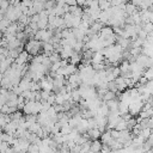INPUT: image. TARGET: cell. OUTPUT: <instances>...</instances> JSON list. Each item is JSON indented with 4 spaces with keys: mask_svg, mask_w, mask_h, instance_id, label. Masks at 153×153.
<instances>
[{
    "mask_svg": "<svg viewBox=\"0 0 153 153\" xmlns=\"http://www.w3.org/2000/svg\"><path fill=\"white\" fill-rule=\"evenodd\" d=\"M112 139H114V137L111 136V131H110V129L103 131L102 135H100V141H102V143H109Z\"/></svg>",
    "mask_w": 153,
    "mask_h": 153,
    "instance_id": "ba28073f",
    "label": "cell"
},
{
    "mask_svg": "<svg viewBox=\"0 0 153 153\" xmlns=\"http://www.w3.org/2000/svg\"><path fill=\"white\" fill-rule=\"evenodd\" d=\"M54 36V31L50 29H41L38 31H36V33L33 35L35 39L42 41V42H50V39Z\"/></svg>",
    "mask_w": 153,
    "mask_h": 153,
    "instance_id": "7a4b0ae2",
    "label": "cell"
},
{
    "mask_svg": "<svg viewBox=\"0 0 153 153\" xmlns=\"http://www.w3.org/2000/svg\"><path fill=\"white\" fill-rule=\"evenodd\" d=\"M41 88L44 90V91H53V87H54V82H53V79L51 78H43L41 81Z\"/></svg>",
    "mask_w": 153,
    "mask_h": 153,
    "instance_id": "277c9868",
    "label": "cell"
},
{
    "mask_svg": "<svg viewBox=\"0 0 153 153\" xmlns=\"http://www.w3.org/2000/svg\"><path fill=\"white\" fill-rule=\"evenodd\" d=\"M148 81L149 80H153V66H151V67H148L146 71H143V74H142Z\"/></svg>",
    "mask_w": 153,
    "mask_h": 153,
    "instance_id": "ac0fdd59",
    "label": "cell"
},
{
    "mask_svg": "<svg viewBox=\"0 0 153 153\" xmlns=\"http://www.w3.org/2000/svg\"><path fill=\"white\" fill-rule=\"evenodd\" d=\"M29 60H30V54H29L26 50H23V51H20L19 56L14 60V62H16L17 65H26Z\"/></svg>",
    "mask_w": 153,
    "mask_h": 153,
    "instance_id": "3957f363",
    "label": "cell"
},
{
    "mask_svg": "<svg viewBox=\"0 0 153 153\" xmlns=\"http://www.w3.org/2000/svg\"><path fill=\"white\" fill-rule=\"evenodd\" d=\"M10 6H11V5H10V1H8V0H4V1L0 4V8L4 10L5 12H6V10H7Z\"/></svg>",
    "mask_w": 153,
    "mask_h": 153,
    "instance_id": "ffe728a7",
    "label": "cell"
},
{
    "mask_svg": "<svg viewBox=\"0 0 153 153\" xmlns=\"http://www.w3.org/2000/svg\"><path fill=\"white\" fill-rule=\"evenodd\" d=\"M43 51L47 55H50L54 51V44L50 42H43Z\"/></svg>",
    "mask_w": 153,
    "mask_h": 153,
    "instance_id": "5bb4252c",
    "label": "cell"
},
{
    "mask_svg": "<svg viewBox=\"0 0 153 153\" xmlns=\"http://www.w3.org/2000/svg\"><path fill=\"white\" fill-rule=\"evenodd\" d=\"M2 134H4V131L0 130V141H2Z\"/></svg>",
    "mask_w": 153,
    "mask_h": 153,
    "instance_id": "cb8c5ba5",
    "label": "cell"
},
{
    "mask_svg": "<svg viewBox=\"0 0 153 153\" xmlns=\"http://www.w3.org/2000/svg\"><path fill=\"white\" fill-rule=\"evenodd\" d=\"M86 4H87V0H76V5L80 7H86Z\"/></svg>",
    "mask_w": 153,
    "mask_h": 153,
    "instance_id": "7402d4cb",
    "label": "cell"
},
{
    "mask_svg": "<svg viewBox=\"0 0 153 153\" xmlns=\"http://www.w3.org/2000/svg\"><path fill=\"white\" fill-rule=\"evenodd\" d=\"M105 103H106V105H108L110 112H116V111H118L120 100H117L116 98H115V99H111V100H109V102H105Z\"/></svg>",
    "mask_w": 153,
    "mask_h": 153,
    "instance_id": "8992f818",
    "label": "cell"
},
{
    "mask_svg": "<svg viewBox=\"0 0 153 153\" xmlns=\"http://www.w3.org/2000/svg\"><path fill=\"white\" fill-rule=\"evenodd\" d=\"M114 129H116V130H118V131L124 130V129H128V123H127V121L123 120V118H121V120L116 123V126H115Z\"/></svg>",
    "mask_w": 153,
    "mask_h": 153,
    "instance_id": "7c38bea8",
    "label": "cell"
},
{
    "mask_svg": "<svg viewBox=\"0 0 153 153\" xmlns=\"http://www.w3.org/2000/svg\"><path fill=\"white\" fill-rule=\"evenodd\" d=\"M87 134H88V137L92 139V140H98L102 135V131L98 129V128H91L87 130Z\"/></svg>",
    "mask_w": 153,
    "mask_h": 153,
    "instance_id": "52a82bcc",
    "label": "cell"
},
{
    "mask_svg": "<svg viewBox=\"0 0 153 153\" xmlns=\"http://www.w3.org/2000/svg\"><path fill=\"white\" fill-rule=\"evenodd\" d=\"M115 98H116V93H115L114 91L108 90V91L104 93V96L102 97V100H103V102H109V100L115 99Z\"/></svg>",
    "mask_w": 153,
    "mask_h": 153,
    "instance_id": "9a60e30c",
    "label": "cell"
},
{
    "mask_svg": "<svg viewBox=\"0 0 153 153\" xmlns=\"http://www.w3.org/2000/svg\"><path fill=\"white\" fill-rule=\"evenodd\" d=\"M124 11H126V13H127L128 16H130V14H134L135 12H137V7H136L135 5H133L131 2H130V4H126Z\"/></svg>",
    "mask_w": 153,
    "mask_h": 153,
    "instance_id": "4fadbf2b",
    "label": "cell"
},
{
    "mask_svg": "<svg viewBox=\"0 0 153 153\" xmlns=\"http://www.w3.org/2000/svg\"><path fill=\"white\" fill-rule=\"evenodd\" d=\"M31 79H29V78H22V80L19 81V84H18V87L20 88V91L23 92V91H26V90H30V85H31Z\"/></svg>",
    "mask_w": 153,
    "mask_h": 153,
    "instance_id": "5b68a950",
    "label": "cell"
},
{
    "mask_svg": "<svg viewBox=\"0 0 153 153\" xmlns=\"http://www.w3.org/2000/svg\"><path fill=\"white\" fill-rule=\"evenodd\" d=\"M11 23H12V22H10V20H8V19H6V18H4L2 20H0V32H2V33H4Z\"/></svg>",
    "mask_w": 153,
    "mask_h": 153,
    "instance_id": "e0dca14e",
    "label": "cell"
},
{
    "mask_svg": "<svg viewBox=\"0 0 153 153\" xmlns=\"http://www.w3.org/2000/svg\"><path fill=\"white\" fill-rule=\"evenodd\" d=\"M151 134H152V129L151 128H143V129H141V131H140L139 135H141L145 140H147L151 136Z\"/></svg>",
    "mask_w": 153,
    "mask_h": 153,
    "instance_id": "d6986e66",
    "label": "cell"
},
{
    "mask_svg": "<svg viewBox=\"0 0 153 153\" xmlns=\"http://www.w3.org/2000/svg\"><path fill=\"white\" fill-rule=\"evenodd\" d=\"M41 49H43V42L38 41V39H35V38H30L25 44V50L30 55H33V56L38 55Z\"/></svg>",
    "mask_w": 153,
    "mask_h": 153,
    "instance_id": "6da1fadb",
    "label": "cell"
},
{
    "mask_svg": "<svg viewBox=\"0 0 153 153\" xmlns=\"http://www.w3.org/2000/svg\"><path fill=\"white\" fill-rule=\"evenodd\" d=\"M118 112H120V115L128 114V112H129V103H127V102H121V100H120V104H118Z\"/></svg>",
    "mask_w": 153,
    "mask_h": 153,
    "instance_id": "9c48e42d",
    "label": "cell"
},
{
    "mask_svg": "<svg viewBox=\"0 0 153 153\" xmlns=\"http://www.w3.org/2000/svg\"><path fill=\"white\" fill-rule=\"evenodd\" d=\"M102 147H103V143H102V141H99V140H93L92 142H91V151H93V152H100L102 151Z\"/></svg>",
    "mask_w": 153,
    "mask_h": 153,
    "instance_id": "30bf717a",
    "label": "cell"
},
{
    "mask_svg": "<svg viewBox=\"0 0 153 153\" xmlns=\"http://www.w3.org/2000/svg\"><path fill=\"white\" fill-rule=\"evenodd\" d=\"M6 153H17V152H16V151H14L12 147H10V148L7 149V152H6Z\"/></svg>",
    "mask_w": 153,
    "mask_h": 153,
    "instance_id": "603a6c76",
    "label": "cell"
},
{
    "mask_svg": "<svg viewBox=\"0 0 153 153\" xmlns=\"http://www.w3.org/2000/svg\"><path fill=\"white\" fill-rule=\"evenodd\" d=\"M98 6L102 11H105L111 7V2H110V0H98Z\"/></svg>",
    "mask_w": 153,
    "mask_h": 153,
    "instance_id": "2e32d148",
    "label": "cell"
},
{
    "mask_svg": "<svg viewBox=\"0 0 153 153\" xmlns=\"http://www.w3.org/2000/svg\"><path fill=\"white\" fill-rule=\"evenodd\" d=\"M130 2L133 4V5H135L136 7H141V5H142V2H143V0H130Z\"/></svg>",
    "mask_w": 153,
    "mask_h": 153,
    "instance_id": "44dd1931",
    "label": "cell"
},
{
    "mask_svg": "<svg viewBox=\"0 0 153 153\" xmlns=\"http://www.w3.org/2000/svg\"><path fill=\"white\" fill-rule=\"evenodd\" d=\"M80 61H81V56H80V53H78V51H74L72 54V56L68 59V62L69 63H73V65H76Z\"/></svg>",
    "mask_w": 153,
    "mask_h": 153,
    "instance_id": "8fae6325",
    "label": "cell"
},
{
    "mask_svg": "<svg viewBox=\"0 0 153 153\" xmlns=\"http://www.w3.org/2000/svg\"><path fill=\"white\" fill-rule=\"evenodd\" d=\"M1 143H2V141H0V147H1Z\"/></svg>",
    "mask_w": 153,
    "mask_h": 153,
    "instance_id": "d4e9b609",
    "label": "cell"
}]
</instances>
